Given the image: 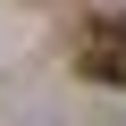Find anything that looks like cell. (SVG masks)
<instances>
[{"label": "cell", "instance_id": "cell-1", "mask_svg": "<svg viewBox=\"0 0 126 126\" xmlns=\"http://www.w3.org/2000/svg\"><path fill=\"white\" fill-rule=\"evenodd\" d=\"M84 76H101V84H118V76H126V59H109V50H84Z\"/></svg>", "mask_w": 126, "mask_h": 126}, {"label": "cell", "instance_id": "cell-2", "mask_svg": "<svg viewBox=\"0 0 126 126\" xmlns=\"http://www.w3.org/2000/svg\"><path fill=\"white\" fill-rule=\"evenodd\" d=\"M109 42H118V50H126V17H109Z\"/></svg>", "mask_w": 126, "mask_h": 126}]
</instances>
